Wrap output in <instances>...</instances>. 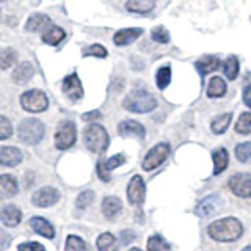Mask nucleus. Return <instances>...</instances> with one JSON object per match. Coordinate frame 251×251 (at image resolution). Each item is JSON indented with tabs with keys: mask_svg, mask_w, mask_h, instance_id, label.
Returning a JSON list of instances; mask_svg holds the SVG:
<instances>
[{
	"mask_svg": "<svg viewBox=\"0 0 251 251\" xmlns=\"http://www.w3.org/2000/svg\"><path fill=\"white\" fill-rule=\"evenodd\" d=\"M207 234L210 239L217 242H235L242 237L243 226L237 218L227 217L210 223L207 227Z\"/></svg>",
	"mask_w": 251,
	"mask_h": 251,
	"instance_id": "1",
	"label": "nucleus"
},
{
	"mask_svg": "<svg viewBox=\"0 0 251 251\" xmlns=\"http://www.w3.org/2000/svg\"><path fill=\"white\" fill-rule=\"evenodd\" d=\"M123 107L132 113H149L157 107V99L146 90H133L124 98Z\"/></svg>",
	"mask_w": 251,
	"mask_h": 251,
	"instance_id": "2",
	"label": "nucleus"
},
{
	"mask_svg": "<svg viewBox=\"0 0 251 251\" xmlns=\"http://www.w3.org/2000/svg\"><path fill=\"white\" fill-rule=\"evenodd\" d=\"M44 132H46L44 124L39 120H36V118H25V120H22L19 123L18 127L19 140L30 146L38 145L43 140Z\"/></svg>",
	"mask_w": 251,
	"mask_h": 251,
	"instance_id": "3",
	"label": "nucleus"
},
{
	"mask_svg": "<svg viewBox=\"0 0 251 251\" xmlns=\"http://www.w3.org/2000/svg\"><path fill=\"white\" fill-rule=\"evenodd\" d=\"M83 140L86 148L94 154H102L108 148V133L99 124H90L83 130Z\"/></svg>",
	"mask_w": 251,
	"mask_h": 251,
	"instance_id": "4",
	"label": "nucleus"
},
{
	"mask_svg": "<svg viewBox=\"0 0 251 251\" xmlns=\"http://www.w3.org/2000/svg\"><path fill=\"white\" fill-rule=\"evenodd\" d=\"M21 105L30 113H41L49 107V99L41 90H28L21 96Z\"/></svg>",
	"mask_w": 251,
	"mask_h": 251,
	"instance_id": "5",
	"label": "nucleus"
},
{
	"mask_svg": "<svg viewBox=\"0 0 251 251\" xmlns=\"http://www.w3.org/2000/svg\"><path fill=\"white\" fill-rule=\"evenodd\" d=\"M77 140V129L73 121H61L55 132V146L60 151L74 146Z\"/></svg>",
	"mask_w": 251,
	"mask_h": 251,
	"instance_id": "6",
	"label": "nucleus"
},
{
	"mask_svg": "<svg viewBox=\"0 0 251 251\" xmlns=\"http://www.w3.org/2000/svg\"><path fill=\"white\" fill-rule=\"evenodd\" d=\"M168 154H170V145L168 143L155 145L152 149H149V152L145 155L143 165H141V167H143L145 171H152L167 160Z\"/></svg>",
	"mask_w": 251,
	"mask_h": 251,
	"instance_id": "7",
	"label": "nucleus"
},
{
	"mask_svg": "<svg viewBox=\"0 0 251 251\" xmlns=\"http://www.w3.org/2000/svg\"><path fill=\"white\" fill-rule=\"evenodd\" d=\"M231 192L239 198H251V175L237 173L229 179Z\"/></svg>",
	"mask_w": 251,
	"mask_h": 251,
	"instance_id": "8",
	"label": "nucleus"
},
{
	"mask_svg": "<svg viewBox=\"0 0 251 251\" xmlns=\"http://www.w3.org/2000/svg\"><path fill=\"white\" fill-rule=\"evenodd\" d=\"M60 201V192L53 187H44L39 188L38 192L31 196V202L38 207H50Z\"/></svg>",
	"mask_w": 251,
	"mask_h": 251,
	"instance_id": "9",
	"label": "nucleus"
},
{
	"mask_svg": "<svg viewBox=\"0 0 251 251\" xmlns=\"http://www.w3.org/2000/svg\"><path fill=\"white\" fill-rule=\"evenodd\" d=\"M145 195H146V185L141 176H133L127 185V200L133 206H141L145 202Z\"/></svg>",
	"mask_w": 251,
	"mask_h": 251,
	"instance_id": "10",
	"label": "nucleus"
},
{
	"mask_svg": "<svg viewBox=\"0 0 251 251\" xmlns=\"http://www.w3.org/2000/svg\"><path fill=\"white\" fill-rule=\"evenodd\" d=\"M63 93H65L68 99L73 102H77L83 98V86H82L80 78H78V75L75 73L69 74L63 78Z\"/></svg>",
	"mask_w": 251,
	"mask_h": 251,
	"instance_id": "11",
	"label": "nucleus"
},
{
	"mask_svg": "<svg viewBox=\"0 0 251 251\" xmlns=\"http://www.w3.org/2000/svg\"><path fill=\"white\" fill-rule=\"evenodd\" d=\"M222 207H223L222 198H220L218 195H209L198 204V206H196L195 212H196V215H198V217L207 218L210 215H214L215 212H218Z\"/></svg>",
	"mask_w": 251,
	"mask_h": 251,
	"instance_id": "12",
	"label": "nucleus"
},
{
	"mask_svg": "<svg viewBox=\"0 0 251 251\" xmlns=\"http://www.w3.org/2000/svg\"><path fill=\"white\" fill-rule=\"evenodd\" d=\"M124 162H126V157L123 154H116L107 160H99L98 162V176L100 177V180L108 182V180L112 179L110 177V173H112L115 168L121 167Z\"/></svg>",
	"mask_w": 251,
	"mask_h": 251,
	"instance_id": "13",
	"label": "nucleus"
},
{
	"mask_svg": "<svg viewBox=\"0 0 251 251\" xmlns=\"http://www.w3.org/2000/svg\"><path fill=\"white\" fill-rule=\"evenodd\" d=\"M22 162V152L14 146H0V165L3 167H18Z\"/></svg>",
	"mask_w": 251,
	"mask_h": 251,
	"instance_id": "14",
	"label": "nucleus"
},
{
	"mask_svg": "<svg viewBox=\"0 0 251 251\" xmlns=\"http://www.w3.org/2000/svg\"><path fill=\"white\" fill-rule=\"evenodd\" d=\"M143 35V28L140 27H133V28H121L118 30L115 36H113V43L116 46H129L132 44L133 41H137V39Z\"/></svg>",
	"mask_w": 251,
	"mask_h": 251,
	"instance_id": "15",
	"label": "nucleus"
},
{
	"mask_svg": "<svg viewBox=\"0 0 251 251\" xmlns=\"http://www.w3.org/2000/svg\"><path fill=\"white\" fill-rule=\"evenodd\" d=\"M22 220V212L18 206L8 204V206L0 209V222L8 227H16Z\"/></svg>",
	"mask_w": 251,
	"mask_h": 251,
	"instance_id": "16",
	"label": "nucleus"
},
{
	"mask_svg": "<svg viewBox=\"0 0 251 251\" xmlns=\"http://www.w3.org/2000/svg\"><path fill=\"white\" fill-rule=\"evenodd\" d=\"M35 74V68L30 61H24L13 69L11 78L16 85H25Z\"/></svg>",
	"mask_w": 251,
	"mask_h": 251,
	"instance_id": "17",
	"label": "nucleus"
},
{
	"mask_svg": "<svg viewBox=\"0 0 251 251\" xmlns=\"http://www.w3.org/2000/svg\"><path fill=\"white\" fill-rule=\"evenodd\" d=\"M19 192V185L16 177L11 175H2L0 176V201L13 198L14 195H18Z\"/></svg>",
	"mask_w": 251,
	"mask_h": 251,
	"instance_id": "18",
	"label": "nucleus"
},
{
	"mask_svg": "<svg viewBox=\"0 0 251 251\" xmlns=\"http://www.w3.org/2000/svg\"><path fill=\"white\" fill-rule=\"evenodd\" d=\"M118 132L123 137H137V138H145V127L138 121L133 120H126L118 124Z\"/></svg>",
	"mask_w": 251,
	"mask_h": 251,
	"instance_id": "19",
	"label": "nucleus"
},
{
	"mask_svg": "<svg viewBox=\"0 0 251 251\" xmlns=\"http://www.w3.org/2000/svg\"><path fill=\"white\" fill-rule=\"evenodd\" d=\"M220 66H222V61H220V58L215 57V55H204V57H201L195 63L196 71H198L200 75H202V77L214 73V71H217Z\"/></svg>",
	"mask_w": 251,
	"mask_h": 251,
	"instance_id": "20",
	"label": "nucleus"
},
{
	"mask_svg": "<svg viewBox=\"0 0 251 251\" xmlns=\"http://www.w3.org/2000/svg\"><path fill=\"white\" fill-rule=\"evenodd\" d=\"M123 210V202L118 196H105L102 201V214L107 220H115Z\"/></svg>",
	"mask_w": 251,
	"mask_h": 251,
	"instance_id": "21",
	"label": "nucleus"
},
{
	"mask_svg": "<svg viewBox=\"0 0 251 251\" xmlns=\"http://www.w3.org/2000/svg\"><path fill=\"white\" fill-rule=\"evenodd\" d=\"M30 226L36 234L43 235V237H46V239H53L55 237L53 226L43 217H31L30 218Z\"/></svg>",
	"mask_w": 251,
	"mask_h": 251,
	"instance_id": "22",
	"label": "nucleus"
},
{
	"mask_svg": "<svg viewBox=\"0 0 251 251\" xmlns=\"http://www.w3.org/2000/svg\"><path fill=\"white\" fill-rule=\"evenodd\" d=\"M52 25V21L46 14H31L28 21L25 22L27 31H43Z\"/></svg>",
	"mask_w": 251,
	"mask_h": 251,
	"instance_id": "23",
	"label": "nucleus"
},
{
	"mask_svg": "<svg viewBox=\"0 0 251 251\" xmlns=\"http://www.w3.org/2000/svg\"><path fill=\"white\" fill-rule=\"evenodd\" d=\"M155 0H127L126 10L135 14H148L154 10Z\"/></svg>",
	"mask_w": 251,
	"mask_h": 251,
	"instance_id": "24",
	"label": "nucleus"
},
{
	"mask_svg": "<svg viewBox=\"0 0 251 251\" xmlns=\"http://www.w3.org/2000/svg\"><path fill=\"white\" fill-rule=\"evenodd\" d=\"M212 160H214V175H222L229 163V154L225 148H218L212 152Z\"/></svg>",
	"mask_w": 251,
	"mask_h": 251,
	"instance_id": "25",
	"label": "nucleus"
},
{
	"mask_svg": "<svg viewBox=\"0 0 251 251\" xmlns=\"http://www.w3.org/2000/svg\"><path fill=\"white\" fill-rule=\"evenodd\" d=\"M43 41L46 44H49V46H58L63 39L66 38V33H65V30H63L61 27L58 25H50L47 30L43 31Z\"/></svg>",
	"mask_w": 251,
	"mask_h": 251,
	"instance_id": "26",
	"label": "nucleus"
},
{
	"mask_svg": "<svg viewBox=\"0 0 251 251\" xmlns=\"http://www.w3.org/2000/svg\"><path fill=\"white\" fill-rule=\"evenodd\" d=\"M226 91H227V85L222 77L215 75V77L210 78V82L207 85V96L209 98H212V99L223 98L226 94Z\"/></svg>",
	"mask_w": 251,
	"mask_h": 251,
	"instance_id": "27",
	"label": "nucleus"
},
{
	"mask_svg": "<svg viewBox=\"0 0 251 251\" xmlns=\"http://www.w3.org/2000/svg\"><path fill=\"white\" fill-rule=\"evenodd\" d=\"M222 68H223L225 75L229 78V80H235L239 75V71H240L239 58L235 57V55H229V57L222 63Z\"/></svg>",
	"mask_w": 251,
	"mask_h": 251,
	"instance_id": "28",
	"label": "nucleus"
},
{
	"mask_svg": "<svg viewBox=\"0 0 251 251\" xmlns=\"http://www.w3.org/2000/svg\"><path fill=\"white\" fill-rule=\"evenodd\" d=\"M231 120H232V113H223V115L217 116L210 124L212 132L217 133V135H222V133H225L227 130V127H229Z\"/></svg>",
	"mask_w": 251,
	"mask_h": 251,
	"instance_id": "29",
	"label": "nucleus"
},
{
	"mask_svg": "<svg viewBox=\"0 0 251 251\" xmlns=\"http://www.w3.org/2000/svg\"><path fill=\"white\" fill-rule=\"evenodd\" d=\"M16 61H18V52L14 49H11V47H5V49L0 50V69L2 71L14 66Z\"/></svg>",
	"mask_w": 251,
	"mask_h": 251,
	"instance_id": "30",
	"label": "nucleus"
},
{
	"mask_svg": "<svg viewBox=\"0 0 251 251\" xmlns=\"http://www.w3.org/2000/svg\"><path fill=\"white\" fill-rule=\"evenodd\" d=\"M98 250L99 251H118V247H116V239L113 234L110 232H104L100 234L98 237Z\"/></svg>",
	"mask_w": 251,
	"mask_h": 251,
	"instance_id": "31",
	"label": "nucleus"
},
{
	"mask_svg": "<svg viewBox=\"0 0 251 251\" xmlns=\"http://www.w3.org/2000/svg\"><path fill=\"white\" fill-rule=\"evenodd\" d=\"M171 82V68L170 66H162L157 69L155 73V83L159 90H165Z\"/></svg>",
	"mask_w": 251,
	"mask_h": 251,
	"instance_id": "32",
	"label": "nucleus"
},
{
	"mask_svg": "<svg viewBox=\"0 0 251 251\" xmlns=\"http://www.w3.org/2000/svg\"><path fill=\"white\" fill-rule=\"evenodd\" d=\"M235 132L240 133V135H250L251 133V113L250 112H243L237 123H235Z\"/></svg>",
	"mask_w": 251,
	"mask_h": 251,
	"instance_id": "33",
	"label": "nucleus"
},
{
	"mask_svg": "<svg viewBox=\"0 0 251 251\" xmlns=\"http://www.w3.org/2000/svg\"><path fill=\"white\" fill-rule=\"evenodd\" d=\"M170 247L160 234H154L148 240V251H168Z\"/></svg>",
	"mask_w": 251,
	"mask_h": 251,
	"instance_id": "34",
	"label": "nucleus"
},
{
	"mask_svg": "<svg viewBox=\"0 0 251 251\" xmlns=\"http://www.w3.org/2000/svg\"><path fill=\"white\" fill-rule=\"evenodd\" d=\"M235 157L237 160L242 163H250L251 162V143L247 141V143H240L235 146Z\"/></svg>",
	"mask_w": 251,
	"mask_h": 251,
	"instance_id": "35",
	"label": "nucleus"
},
{
	"mask_svg": "<svg viewBox=\"0 0 251 251\" xmlns=\"http://www.w3.org/2000/svg\"><path fill=\"white\" fill-rule=\"evenodd\" d=\"M151 38H152V41L159 43V44H168L170 43V33L163 25L154 27L151 31Z\"/></svg>",
	"mask_w": 251,
	"mask_h": 251,
	"instance_id": "36",
	"label": "nucleus"
},
{
	"mask_svg": "<svg viewBox=\"0 0 251 251\" xmlns=\"http://www.w3.org/2000/svg\"><path fill=\"white\" fill-rule=\"evenodd\" d=\"M86 250H88L86 243L80 237H77V235H69L66 239V251H86Z\"/></svg>",
	"mask_w": 251,
	"mask_h": 251,
	"instance_id": "37",
	"label": "nucleus"
},
{
	"mask_svg": "<svg viewBox=\"0 0 251 251\" xmlns=\"http://www.w3.org/2000/svg\"><path fill=\"white\" fill-rule=\"evenodd\" d=\"M83 57H96V58H105L107 57V49L100 44H93L86 47L83 50Z\"/></svg>",
	"mask_w": 251,
	"mask_h": 251,
	"instance_id": "38",
	"label": "nucleus"
},
{
	"mask_svg": "<svg viewBox=\"0 0 251 251\" xmlns=\"http://www.w3.org/2000/svg\"><path fill=\"white\" fill-rule=\"evenodd\" d=\"M93 201H94V193H93L91 190H85V192H82L80 195L77 196V200H75V206H77V209L83 210V209L88 207Z\"/></svg>",
	"mask_w": 251,
	"mask_h": 251,
	"instance_id": "39",
	"label": "nucleus"
},
{
	"mask_svg": "<svg viewBox=\"0 0 251 251\" xmlns=\"http://www.w3.org/2000/svg\"><path fill=\"white\" fill-rule=\"evenodd\" d=\"M13 135V126L6 116L0 115V140H6Z\"/></svg>",
	"mask_w": 251,
	"mask_h": 251,
	"instance_id": "40",
	"label": "nucleus"
},
{
	"mask_svg": "<svg viewBox=\"0 0 251 251\" xmlns=\"http://www.w3.org/2000/svg\"><path fill=\"white\" fill-rule=\"evenodd\" d=\"M19 251H46V248L38 242H30V243H21Z\"/></svg>",
	"mask_w": 251,
	"mask_h": 251,
	"instance_id": "41",
	"label": "nucleus"
},
{
	"mask_svg": "<svg viewBox=\"0 0 251 251\" xmlns=\"http://www.w3.org/2000/svg\"><path fill=\"white\" fill-rule=\"evenodd\" d=\"M120 239H121V243L123 245H129L133 240H135V232L132 229H124L121 234H120Z\"/></svg>",
	"mask_w": 251,
	"mask_h": 251,
	"instance_id": "42",
	"label": "nucleus"
},
{
	"mask_svg": "<svg viewBox=\"0 0 251 251\" xmlns=\"http://www.w3.org/2000/svg\"><path fill=\"white\" fill-rule=\"evenodd\" d=\"M10 243H11V235L6 231L0 229V251L6 250L8 247H10Z\"/></svg>",
	"mask_w": 251,
	"mask_h": 251,
	"instance_id": "43",
	"label": "nucleus"
},
{
	"mask_svg": "<svg viewBox=\"0 0 251 251\" xmlns=\"http://www.w3.org/2000/svg\"><path fill=\"white\" fill-rule=\"evenodd\" d=\"M99 118H100V112H98V110H93V112L83 113L82 120L83 121H94V120H99Z\"/></svg>",
	"mask_w": 251,
	"mask_h": 251,
	"instance_id": "44",
	"label": "nucleus"
},
{
	"mask_svg": "<svg viewBox=\"0 0 251 251\" xmlns=\"http://www.w3.org/2000/svg\"><path fill=\"white\" fill-rule=\"evenodd\" d=\"M242 98H243V102H245V105L251 108V86H247V88L243 90Z\"/></svg>",
	"mask_w": 251,
	"mask_h": 251,
	"instance_id": "45",
	"label": "nucleus"
},
{
	"mask_svg": "<svg viewBox=\"0 0 251 251\" xmlns=\"http://www.w3.org/2000/svg\"><path fill=\"white\" fill-rule=\"evenodd\" d=\"M242 251H251V243H250V245H247L245 248H243Z\"/></svg>",
	"mask_w": 251,
	"mask_h": 251,
	"instance_id": "46",
	"label": "nucleus"
},
{
	"mask_svg": "<svg viewBox=\"0 0 251 251\" xmlns=\"http://www.w3.org/2000/svg\"><path fill=\"white\" fill-rule=\"evenodd\" d=\"M130 251H141V250H140V248H132Z\"/></svg>",
	"mask_w": 251,
	"mask_h": 251,
	"instance_id": "47",
	"label": "nucleus"
}]
</instances>
